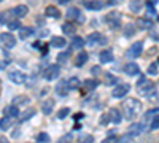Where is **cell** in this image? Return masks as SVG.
<instances>
[{
	"label": "cell",
	"instance_id": "obj_20",
	"mask_svg": "<svg viewBox=\"0 0 159 143\" xmlns=\"http://www.w3.org/2000/svg\"><path fill=\"white\" fill-rule=\"evenodd\" d=\"M83 46H84L83 37H73V38H72V48H73V49H81Z\"/></svg>",
	"mask_w": 159,
	"mask_h": 143
},
{
	"label": "cell",
	"instance_id": "obj_3",
	"mask_svg": "<svg viewBox=\"0 0 159 143\" xmlns=\"http://www.w3.org/2000/svg\"><path fill=\"white\" fill-rule=\"evenodd\" d=\"M105 22L110 29H118L121 25V13L119 11H111L105 16Z\"/></svg>",
	"mask_w": 159,
	"mask_h": 143
},
{
	"label": "cell",
	"instance_id": "obj_24",
	"mask_svg": "<svg viewBox=\"0 0 159 143\" xmlns=\"http://www.w3.org/2000/svg\"><path fill=\"white\" fill-rule=\"evenodd\" d=\"M51 45L56 46V48H64L65 46V40L62 37H52L51 38Z\"/></svg>",
	"mask_w": 159,
	"mask_h": 143
},
{
	"label": "cell",
	"instance_id": "obj_37",
	"mask_svg": "<svg viewBox=\"0 0 159 143\" xmlns=\"http://www.w3.org/2000/svg\"><path fill=\"white\" fill-rule=\"evenodd\" d=\"M137 24H140L142 29H151V22H150L148 19H139Z\"/></svg>",
	"mask_w": 159,
	"mask_h": 143
},
{
	"label": "cell",
	"instance_id": "obj_32",
	"mask_svg": "<svg viewBox=\"0 0 159 143\" xmlns=\"http://www.w3.org/2000/svg\"><path fill=\"white\" fill-rule=\"evenodd\" d=\"M25 105V103H29V99L25 97V96H19V97H16L15 99V103H13V105Z\"/></svg>",
	"mask_w": 159,
	"mask_h": 143
},
{
	"label": "cell",
	"instance_id": "obj_12",
	"mask_svg": "<svg viewBox=\"0 0 159 143\" xmlns=\"http://www.w3.org/2000/svg\"><path fill=\"white\" fill-rule=\"evenodd\" d=\"M52 108H54V100H52V99H46V100H43V103H42V110H43L45 114H51V113H52Z\"/></svg>",
	"mask_w": 159,
	"mask_h": 143
},
{
	"label": "cell",
	"instance_id": "obj_45",
	"mask_svg": "<svg viewBox=\"0 0 159 143\" xmlns=\"http://www.w3.org/2000/svg\"><path fill=\"white\" fill-rule=\"evenodd\" d=\"M151 129H153V131L159 129V116H156V118L153 119V123H151Z\"/></svg>",
	"mask_w": 159,
	"mask_h": 143
},
{
	"label": "cell",
	"instance_id": "obj_36",
	"mask_svg": "<svg viewBox=\"0 0 159 143\" xmlns=\"http://www.w3.org/2000/svg\"><path fill=\"white\" fill-rule=\"evenodd\" d=\"M108 123H111L110 121V114L108 113H103L100 116V126H108Z\"/></svg>",
	"mask_w": 159,
	"mask_h": 143
},
{
	"label": "cell",
	"instance_id": "obj_47",
	"mask_svg": "<svg viewBox=\"0 0 159 143\" xmlns=\"http://www.w3.org/2000/svg\"><path fill=\"white\" fill-rule=\"evenodd\" d=\"M107 83H110V84L116 83V78H115V76H111V75H107Z\"/></svg>",
	"mask_w": 159,
	"mask_h": 143
},
{
	"label": "cell",
	"instance_id": "obj_4",
	"mask_svg": "<svg viewBox=\"0 0 159 143\" xmlns=\"http://www.w3.org/2000/svg\"><path fill=\"white\" fill-rule=\"evenodd\" d=\"M59 73H61V69H59L57 64H54V65H49L43 72V76H45V80L52 81V80H57V78H59Z\"/></svg>",
	"mask_w": 159,
	"mask_h": 143
},
{
	"label": "cell",
	"instance_id": "obj_27",
	"mask_svg": "<svg viewBox=\"0 0 159 143\" xmlns=\"http://www.w3.org/2000/svg\"><path fill=\"white\" fill-rule=\"evenodd\" d=\"M11 127V118H8V116H5V118L0 119V131H7V129Z\"/></svg>",
	"mask_w": 159,
	"mask_h": 143
},
{
	"label": "cell",
	"instance_id": "obj_11",
	"mask_svg": "<svg viewBox=\"0 0 159 143\" xmlns=\"http://www.w3.org/2000/svg\"><path fill=\"white\" fill-rule=\"evenodd\" d=\"M27 11H29V8L25 5H18V7H15L11 10V15L16 16V18H24L25 15H27Z\"/></svg>",
	"mask_w": 159,
	"mask_h": 143
},
{
	"label": "cell",
	"instance_id": "obj_35",
	"mask_svg": "<svg viewBox=\"0 0 159 143\" xmlns=\"http://www.w3.org/2000/svg\"><path fill=\"white\" fill-rule=\"evenodd\" d=\"M134 30H135V25L134 24H127L126 27H124V35L126 37H130L132 34H134Z\"/></svg>",
	"mask_w": 159,
	"mask_h": 143
},
{
	"label": "cell",
	"instance_id": "obj_13",
	"mask_svg": "<svg viewBox=\"0 0 159 143\" xmlns=\"http://www.w3.org/2000/svg\"><path fill=\"white\" fill-rule=\"evenodd\" d=\"M108 114H110V121L113 124H119V123H121V119H123L121 113H119V110H116V108H111L108 111Z\"/></svg>",
	"mask_w": 159,
	"mask_h": 143
},
{
	"label": "cell",
	"instance_id": "obj_15",
	"mask_svg": "<svg viewBox=\"0 0 159 143\" xmlns=\"http://www.w3.org/2000/svg\"><path fill=\"white\" fill-rule=\"evenodd\" d=\"M18 34H19V38H21V40H25V38H29V37L34 34V30H32L30 27H25V25H21V27L18 29Z\"/></svg>",
	"mask_w": 159,
	"mask_h": 143
},
{
	"label": "cell",
	"instance_id": "obj_7",
	"mask_svg": "<svg viewBox=\"0 0 159 143\" xmlns=\"http://www.w3.org/2000/svg\"><path fill=\"white\" fill-rule=\"evenodd\" d=\"M8 78H10V81H13L15 84H22L25 81V75L19 70H11L8 73Z\"/></svg>",
	"mask_w": 159,
	"mask_h": 143
},
{
	"label": "cell",
	"instance_id": "obj_10",
	"mask_svg": "<svg viewBox=\"0 0 159 143\" xmlns=\"http://www.w3.org/2000/svg\"><path fill=\"white\" fill-rule=\"evenodd\" d=\"M65 16H67V19H80V21H84V16H81V13H80L78 8L72 7L67 10V13H65Z\"/></svg>",
	"mask_w": 159,
	"mask_h": 143
},
{
	"label": "cell",
	"instance_id": "obj_1",
	"mask_svg": "<svg viewBox=\"0 0 159 143\" xmlns=\"http://www.w3.org/2000/svg\"><path fill=\"white\" fill-rule=\"evenodd\" d=\"M140 110H142V103L139 102V100H135V99H129V100H126L124 102V116L127 119H132V118H135V116L140 113Z\"/></svg>",
	"mask_w": 159,
	"mask_h": 143
},
{
	"label": "cell",
	"instance_id": "obj_19",
	"mask_svg": "<svg viewBox=\"0 0 159 143\" xmlns=\"http://www.w3.org/2000/svg\"><path fill=\"white\" fill-rule=\"evenodd\" d=\"M84 7H86V8H89V10H100V8H103V2H100V0L84 2Z\"/></svg>",
	"mask_w": 159,
	"mask_h": 143
},
{
	"label": "cell",
	"instance_id": "obj_5",
	"mask_svg": "<svg viewBox=\"0 0 159 143\" xmlns=\"http://www.w3.org/2000/svg\"><path fill=\"white\" fill-rule=\"evenodd\" d=\"M0 43H2L7 49H10V48H15L16 46V37L13 35V34H2L0 35Z\"/></svg>",
	"mask_w": 159,
	"mask_h": 143
},
{
	"label": "cell",
	"instance_id": "obj_42",
	"mask_svg": "<svg viewBox=\"0 0 159 143\" xmlns=\"http://www.w3.org/2000/svg\"><path fill=\"white\" fill-rule=\"evenodd\" d=\"M72 140H73V137H72L70 134H67V135L61 137V138L57 140V143H72Z\"/></svg>",
	"mask_w": 159,
	"mask_h": 143
},
{
	"label": "cell",
	"instance_id": "obj_18",
	"mask_svg": "<svg viewBox=\"0 0 159 143\" xmlns=\"http://www.w3.org/2000/svg\"><path fill=\"white\" fill-rule=\"evenodd\" d=\"M88 42H89V45H94V43H105L107 40H105V38L100 35V34H91L89 35V38H88Z\"/></svg>",
	"mask_w": 159,
	"mask_h": 143
},
{
	"label": "cell",
	"instance_id": "obj_51",
	"mask_svg": "<svg viewBox=\"0 0 159 143\" xmlns=\"http://www.w3.org/2000/svg\"><path fill=\"white\" fill-rule=\"evenodd\" d=\"M156 2H157V0H150V2H148V3H150V5H154Z\"/></svg>",
	"mask_w": 159,
	"mask_h": 143
},
{
	"label": "cell",
	"instance_id": "obj_30",
	"mask_svg": "<svg viewBox=\"0 0 159 143\" xmlns=\"http://www.w3.org/2000/svg\"><path fill=\"white\" fill-rule=\"evenodd\" d=\"M67 86H69V89H76L80 86V80L73 76V78H70V80L67 81Z\"/></svg>",
	"mask_w": 159,
	"mask_h": 143
},
{
	"label": "cell",
	"instance_id": "obj_34",
	"mask_svg": "<svg viewBox=\"0 0 159 143\" xmlns=\"http://www.w3.org/2000/svg\"><path fill=\"white\" fill-rule=\"evenodd\" d=\"M37 141H38V143H48V141H49V135H48L46 132L38 134V137H37Z\"/></svg>",
	"mask_w": 159,
	"mask_h": 143
},
{
	"label": "cell",
	"instance_id": "obj_41",
	"mask_svg": "<svg viewBox=\"0 0 159 143\" xmlns=\"http://www.w3.org/2000/svg\"><path fill=\"white\" fill-rule=\"evenodd\" d=\"M148 75H157V64H156V62L150 64V67H148Z\"/></svg>",
	"mask_w": 159,
	"mask_h": 143
},
{
	"label": "cell",
	"instance_id": "obj_14",
	"mask_svg": "<svg viewBox=\"0 0 159 143\" xmlns=\"http://www.w3.org/2000/svg\"><path fill=\"white\" fill-rule=\"evenodd\" d=\"M143 124H140V123H135V124H132L130 126V129H129V135H132V137H137V135H140L142 132H143Z\"/></svg>",
	"mask_w": 159,
	"mask_h": 143
},
{
	"label": "cell",
	"instance_id": "obj_9",
	"mask_svg": "<svg viewBox=\"0 0 159 143\" xmlns=\"http://www.w3.org/2000/svg\"><path fill=\"white\" fill-rule=\"evenodd\" d=\"M124 73L126 75H130V76H135L140 73V69L135 62H127L126 65H124Z\"/></svg>",
	"mask_w": 159,
	"mask_h": 143
},
{
	"label": "cell",
	"instance_id": "obj_38",
	"mask_svg": "<svg viewBox=\"0 0 159 143\" xmlns=\"http://www.w3.org/2000/svg\"><path fill=\"white\" fill-rule=\"evenodd\" d=\"M80 143H94V137L92 135H81L80 137Z\"/></svg>",
	"mask_w": 159,
	"mask_h": 143
},
{
	"label": "cell",
	"instance_id": "obj_44",
	"mask_svg": "<svg viewBox=\"0 0 159 143\" xmlns=\"http://www.w3.org/2000/svg\"><path fill=\"white\" fill-rule=\"evenodd\" d=\"M19 24H21L19 21H11V22L8 24V27H10L11 30H18V29L21 27V25H19Z\"/></svg>",
	"mask_w": 159,
	"mask_h": 143
},
{
	"label": "cell",
	"instance_id": "obj_49",
	"mask_svg": "<svg viewBox=\"0 0 159 143\" xmlns=\"http://www.w3.org/2000/svg\"><path fill=\"white\" fill-rule=\"evenodd\" d=\"M0 143H10L7 137H0Z\"/></svg>",
	"mask_w": 159,
	"mask_h": 143
},
{
	"label": "cell",
	"instance_id": "obj_22",
	"mask_svg": "<svg viewBox=\"0 0 159 143\" xmlns=\"http://www.w3.org/2000/svg\"><path fill=\"white\" fill-rule=\"evenodd\" d=\"M45 15L49 16V18H59V16H61V13H59V10H57L56 7H46Z\"/></svg>",
	"mask_w": 159,
	"mask_h": 143
},
{
	"label": "cell",
	"instance_id": "obj_46",
	"mask_svg": "<svg viewBox=\"0 0 159 143\" xmlns=\"http://www.w3.org/2000/svg\"><path fill=\"white\" fill-rule=\"evenodd\" d=\"M132 138H134V137H132V135H129V134H126V135H124V137L121 138V141H123V143H129V141H130Z\"/></svg>",
	"mask_w": 159,
	"mask_h": 143
},
{
	"label": "cell",
	"instance_id": "obj_29",
	"mask_svg": "<svg viewBox=\"0 0 159 143\" xmlns=\"http://www.w3.org/2000/svg\"><path fill=\"white\" fill-rule=\"evenodd\" d=\"M70 54H72V49H69V51H65V53H61V54H57V62H65L69 57H70Z\"/></svg>",
	"mask_w": 159,
	"mask_h": 143
},
{
	"label": "cell",
	"instance_id": "obj_25",
	"mask_svg": "<svg viewBox=\"0 0 159 143\" xmlns=\"http://www.w3.org/2000/svg\"><path fill=\"white\" fill-rule=\"evenodd\" d=\"M11 11H3L0 13V24H10L11 22Z\"/></svg>",
	"mask_w": 159,
	"mask_h": 143
},
{
	"label": "cell",
	"instance_id": "obj_26",
	"mask_svg": "<svg viewBox=\"0 0 159 143\" xmlns=\"http://www.w3.org/2000/svg\"><path fill=\"white\" fill-rule=\"evenodd\" d=\"M75 25L73 24H70V22H67V24H64L62 25V32L65 34V35H73L75 34Z\"/></svg>",
	"mask_w": 159,
	"mask_h": 143
},
{
	"label": "cell",
	"instance_id": "obj_17",
	"mask_svg": "<svg viewBox=\"0 0 159 143\" xmlns=\"http://www.w3.org/2000/svg\"><path fill=\"white\" fill-rule=\"evenodd\" d=\"M113 60V53L111 49H103L100 53V62L102 64H107V62H111Z\"/></svg>",
	"mask_w": 159,
	"mask_h": 143
},
{
	"label": "cell",
	"instance_id": "obj_8",
	"mask_svg": "<svg viewBox=\"0 0 159 143\" xmlns=\"http://www.w3.org/2000/svg\"><path fill=\"white\" fill-rule=\"evenodd\" d=\"M129 89H130V86L126 84V83H123V84L113 87V92H111V94H113V97H116V99H121V97H124V96L129 92Z\"/></svg>",
	"mask_w": 159,
	"mask_h": 143
},
{
	"label": "cell",
	"instance_id": "obj_31",
	"mask_svg": "<svg viewBox=\"0 0 159 143\" xmlns=\"http://www.w3.org/2000/svg\"><path fill=\"white\" fill-rule=\"evenodd\" d=\"M65 86H67V84H65V83H62V84H61V86L56 89V92H57L59 96H67V92H69L70 89H69V87H65Z\"/></svg>",
	"mask_w": 159,
	"mask_h": 143
},
{
	"label": "cell",
	"instance_id": "obj_21",
	"mask_svg": "<svg viewBox=\"0 0 159 143\" xmlns=\"http://www.w3.org/2000/svg\"><path fill=\"white\" fill-rule=\"evenodd\" d=\"M142 7H143L142 0H132V2L129 3V8H130L132 13H139V11L142 10Z\"/></svg>",
	"mask_w": 159,
	"mask_h": 143
},
{
	"label": "cell",
	"instance_id": "obj_23",
	"mask_svg": "<svg viewBox=\"0 0 159 143\" xmlns=\"http://www.w3.org/2000/svg\"><path fill=\"white\" fill-rule=\"evenodd\" d=\"M34 114H35V110H34V108H32V110H30V108H29V110H25V111H24L22 114L19 113V121H21V123H24V121H27L29 118H32Z\"/></svg>",
	"mask_w": 159,
	"mask_h": 143
},
{
	"label": "cell",
	"instance_id": "obj_28",
	"mask_svg": "<svg viewBox=\"0 0 159 143\" xmlns=\"http://www.w3.org/2000/svg\"><path fill=\"white\" fill-rule=\"evenodd\" d=\"M86 60H88V53H80L78 54V57H76V67H81V65H84L86 64Z\"/></svg>",
	"mask_w": 159,
	"mask_h": 143
},
{
	"label": "cell",
	"instance_id": "obj_40",
	"mask_svg": "<svg viewBox=\"0 0 159 143\" xmlns=\"http://www.w3.org/2000/svg\"><path fill=\"white\" fill-rule=\"evenodd\" d=\"M147 15H148L150 18H154V16H156V10H154V7L150 5V3H147Z\"/></svg>",
	"mask_w": 159,
	"mask_h": 143
},
{
	"label": "cell",
	"instance_id": "obj_50",
	"mask_svg": "<svg viewBox=\"0 0 159 143\" xmlns=\"http://www.w3.org/2000/svg\"><path fill=\"white\" fill-rule=\"evenodd\" d=\"M99 72H100V69H99V67H94V69H92V73H94V75H96V73H99Z\"/></svg>",
	"mask_w": 159,
	"mask_h": 143
},
{
	"label": "cell",
	"instance_id": "obj_2",
	"mask_svg": "<svg viewBox=\"0 0 159 143\" xmlns=\"http://www.w3.org/2000/svg\"><path fill=\"white\" fill-rule=\"evenodd\" d=\"M137 89H139V94L140 96H151L153 92H154V84L150 81V80H147V78H142V80L139 81V84H137Z\"/></svg>",
	"mask_w": 159,
	"mask_h": 143
},
{
	"label": "cell",
	"instance_id": "obj_52",
	"mask_svg": "<svg viewBox=\"0 0 159 143\" xmlns=\"http://www.w3.org/2000/svg\"><path fill=\"white\" fill-rule=\"evenodd\" d=\"M156 64H157V65H159V57H157V62H156Z\"/></svg>",
	"mask_w": 159,
	"mask_h": 143
},
{
	"label": "cell",
	"instance_id": "obj_6",
	"mask_svg": "<svg viewBox=\"0 0 159 143\" xmlns=\"http://www.w3.org/2000/svg\"><path fill=\"white\" fill-rule=\"evenodd\" d=\"M142 51H143V42H135L134 45H132L127 51V57L130 59H135L142 54Z\"/></svg>",
	"mask_w": 159,
	"mask_h": 143
},
{
	"label": "cell",
	"instance_id": "obj_16",
	"mask_svg": "<svg viewBox=\"0 0 159 143\" xmlns=\"http://www.w3.org/2000/svg\"><path fill=\"white\" fill-rule=\"evenodd\" d=\"M3 113H5V116H8V118H13V116H19V108H18L16 105H8V107H5Z\"/></svg>",
	"mask_w": 159,
	"mask_h": 143
},
{
	"label": "cell",
	"instance_id": "obj_39",
	"mask_svg": "<svg viewBox=\"0 0 159 143\" xmlns=\"http://www.w3.org/2000/svg\"><path fill=\"white\" fill-rule=\"evenodd\" d=\"M69 113H70L69 108H61L59 113H57V118L59 119H64V118H67V116H69Z\"/></svg>",
	"mask_w": 159,
	"mask_h": 143
},
{
	"label": "cell",
	"instance_id": "obj_48",
	"mask_svg": "<svg viewBox=\"0 0 159 143\" xmlns=\"http://www.w3.org/2000/svg\"><path fill=\"white\" fill-rule=\"evenodd\" d=\"M123 0H108V3L110 5H118V3H121Z\"/></svg>",
	"mask_w": 159,
	"mask_h": 143
},
{
	"label": "cell",
	"instance_id": "obj_53",
	"mask_svg": "<svg viewBox=\"0 0 159 143\" xmlns=\"http://www.w3.org/2000/svg\"><path fill=\"white\" fill-rule=\"evenodd\" d=\"M0 2H2V0H0Z\"/></svg>",
	"mask_w": 159,
	"mask_h": 143
},
{
	"label": "cell",
	"instance_id": "obj_43",
	"mask_svg": "<svg viewBox=\"0 0 159 143\" xmlns=\"http://www.w3.org/2000/svg\"><path fill=\"white\" fill-rule=\"evenodd\" d=\"M102 143H119V138L118 137H115V135H110V137H107Z\"/></svg>",
	"mask_w": 159,
	"mask_h": 143
},
{
	"label": "cell",
	"instance_id": "obj_33",
	"mask_svg": "<svg viewBox=\"0 0 159 143\" xmlns=\"http://www.w3.org/2000/svg\"><path fill=\"white\" fill-rule=\"evenodd\" d=\"M83 84H84L86 89H94V87L99 84V81H97V80H86Z\"/></svg>",
	"mask_w": 159,
	"mask_h": 143
}]
</instances>
